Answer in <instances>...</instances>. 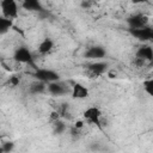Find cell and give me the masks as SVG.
Masks as SVG:
<instances>
[{
  "label": "cell",
  "mask_w": 153,
  "mask_h": 153,
  "mask_svg": "<svg viewBox=\"0 0 153 153\" xmlns=\"http://www.w3.org/2000/svg\"><path fill=\"white\" fill-rule=\"evenodd\" d=\"M0 8L2 17L8 19H14L18 17V4L14 0H2L0 1Z\"/></svg>",
  "instance_id": "cell-3"
},
{
  "label": "cell",
  "mask_w": 153,
  "mask_h": 153,
  "mask_svg": "<svg viewBox=\"0 0 153 153\" xmlns=\"http://www.w3.org/2000/svg\"><path fill=\"white\" fill-rule=\"evenodd\" d=\"M143 90L147 94H149L151 97H153V78L151 79H147L143 81Z\"/></svg>",
  "instance_id": "cell-16"
},
{
  "label": "cell",
  "mask_w": 153,
  "mask_h": 153,
  "mask_svg": "<svg viewBox=\"0 0 153 153\" xmlns=\"http://www.w3.org/2000/svg\"><path fill=\"white\" fill-rule=\"evenodd\" d=\"M33 76L36 78V80L45 82L47 85L50 84V82L60 80L59 73L55 72L54 69H50V68H37L33 72Z\"/></svg>",
  "instance_id": "cell-1"
},
{
  "label": "cell",
  "mask_w": 153,
  "mask_h": 153,
  "mask_svg": "<svg viewBox=\"0 0 153 153\" xmlns=\"http://www.w3.org/2000/svg\"><path fill=\"white\" fill-rule=\"evenodd\" d=\"M47 87H48V85L45 82H42V81L36 80V81L31 82V85L29 87V91L32 94H41V93H43V92L47 91Z\"/></svg>",
  "instance_id": "cell-14"
},
{
  "label": "cell",
  "mask_w": 153,
  "mask_h": 153,
  "mask_svg": "<svg viewBox=\"0 0 153 153\" xmlns=\"http://www.w3.org/2000/svg\"><path fill=\"white\" fill-rule=\"evenodd\" d=\"M82 127H84V123H82L81 121H79V122H76V123H75V126H74V128H76V129H79V130H80V129H81Z\"/></svg>",
  "instance_id": "cell-20"
},
{
  "label": "cell",
  "mask_w": 153,
  "mask_h": 153,
  "mask_svg": "<svg viewBox=\"0 0 153 153\" xmlns=\"http://www.w3.org/2000/svg\"><path fill=\"white\" fill-rule=\"evenodd\" d=\"M127 24L130 30L141 29V27H145L148 25V17L143 13H135V14H131L130 17H128Z\"/></svg>",
  "instance_id": "cell-4"
},
{
  "label": "cell",
  "mask_w": 153,
  "mask_h": 153,
  "mask_svg": "<svg viewBox=\"0 0 153 153\" xmlns=\"http://www.w3.org/2000/svg\"><path fill=\"white\" fill-rule=\"evenodd\" d=\"M66 130V126L62 121H59L56 120L55 123H54V134H57V135H61L63 131Z\"/></svg>",
  "instance_id": "cell-17"
},
{
  "label": "cell",
  "mask_w": 153,
  "mask_h": 153,
  "mask_svg": "<svg viewBox=\"0 0 153 153\" xmlns=\"http://www.w3.org/2000/svg\"><path fill=\"white\" fill-rule=\"evenodd\" d=\"M53 48H54V41L51 38H49V37H47V38H44L38 44V53L42 54V55H44V54L50 53L53 50Z\"/></svg>",
  "instance_id": "cell-12"
},
{
  "label": "cell",
  "mask_w": 153,
  "mask_h": 153,
  "mask_svg": "<svg viewBox=\"0 0 153 153\" xmlns=\"http://www.w3.org/2000/svg\"><path fill=\"white\" fill-rule=\"evenodd\" d=\"M13 25V22L12 19H8V18H5V17H0V33L1 35H5L7 31H10V29L12 27Z\"/></svg>",
  "instance_id": "cell-15"
},
{
  "label": "cell",
  "mask_w": 153,
  "mask_h": 153,
  "mask_svg": "<svg viewBox=\"0 0 153 153\" xmlns=\"http://www.w3.org/2000/svg\"><path fill=\"white\" fill-rule=\"evenodd\" d=\"M8 82H10L12 86H17V85L19 84V78H18V76H11L10 80H8Z\"/></svg>",
  "instance_id": "cell-19"
},
{
  "label": "cell",
  "mask_w": 153,
  "mask_h": 153,
  "mask_svg": "<svg viewBox=\"0 0 153 153\" xmlns=\"http://www.w3.org/2000/svg\"><path fill=\"white\" fill-rule=\"evenodd\" d=\"M105 55H106V50L100 45L90 47L85 51V57L88 60H94V61H102V59H104Z\"/></svg>",
  "instance_id": "cell-8"
},
{
  "label": "cell",
  "mask_w": 153,
  "mask_h": 153,
  "mask_svg": "<svg viewBox=\"0 0 153 153\" xmlns=\"http://www.w3.org/2000/svg\"><path fill=\"white\" fill-rule=\"evenodd\" d=\"M129 32L137 39L140 41H153V27L152 26H145L141 29H135V30H130Z\"/></svg>",
  "instance_id": "cell-9"
},
{
  "label": "cell",
  "mask_w": 153,
  "mask_h": 153,
  "mask_svg": "<svg viewBox=\"0 0 153 153\" xmlns=\"http://www.w3.org/2000/svg\"><path fill=\"white\" fill-rule=\"evenodd\" d=\"M135 57L141 59L145 62H152L153 61V48L151 45H147V44L139 47V49L136 50Z\"/></svg>",
  "instance_id": "cell-10"
},
{
  "label": "cell",
  "mask_w": 153,
  "mask_h": 153,
  "mask_svg": "<svg viewBox=\"0 0 153 153\" xmlns=\"http://www.w3.org/2000/svg\"><path fill=\"white\" fill-rule=\"evenodd\" d=\"M109 63L104 62V61H93L91 63L87 65V72L90 75L92 76H99L103 75L106 71H108Z\"/></svg>",
  "instance_id": "cell-6"
},
{
  "label": "cell",
  "mask_w": 153,
  "mask_h": 153,
  "mask_svg": "<svg viewBox=\"0 0 153 153\" xmlns=\"http://www.w3.org/2000/svg\"><path fill=\"white\" fill-rule=\"evenodd\" d=\"M13 60L17 62V63H26V65H30L32 66L35 69H37L38 67L35 66L33 63V56H32V53L29 50V48L26 47H18L14 53H13Z\"/></svg>",
  "instance_id": "cell-2"
},
{
  "label": "cell",
  "mask_w": 153,
  "mask_h": 153,
  "mask_svg": "<svg viewBox=\"0 0 153 153\" xmlns=\"http://www.w3.org/2000/svg\"><path fill=\"white\" fill-rule=\"evenodd\" d=\"M152 22H153V18H152Z\"/></svg>",
  "instance_id": "cell-21"
},
{
  "label": "cell",
  "mask_w": 153,
  "mask_h": 153,
  "mask_svg": "<svg viewBox=\"0 0 153 153\" xmlns=\"http://www.w3.org/2000/svg\"><path fill=\"white\" fill-rule=\"evenodd\" d=\"M72 97L73 98H76V99H82V98H86L88 96V90L82 85V84H79V82H74L73 86H72Z\"/></svg>",
  "instance_id": "cell-11"
},
{
  "label": "cell",
  "mask_w": 153,
  "mask_h": 153,
  "mask_svg": "<svg viewBox=\"0 0 153 153\" xmlns=\"http://www.w3.org/2000/svg\"><path fill=\"white\" fill-rule=\"evenodd\" d=\"M22 6L24 10H27V11H36V12L43 11L42 4L37 0H25L22 2Z\"/></svg>",
  "instance_id": "cell-13"
},
{
  "label": "cell",
  "mask_w": 153,
  "mask_h": 153,
  "mask_svg": "<svg viewBox=\"0 0 153 153\" xmlns=\"http://www.w3.org/2000/svg\"><path fill=\"white\" fill-rule=\"evenodd\" d=\"M14 149V142L13 141H5L1 145V152L2 153H11Z\"/></svg>",
  "instance_id": "cell-18"
},
{
  "label": "cell",
  "mask_w": 153,
  "mask_h": 153,
  "mask_svg": "<svg viewBox=\"0 0 153 153\" xmlns=\"http://www.w3.org/2000/svg\"><path fill=\"white\" fill-rule=\"evenodd\" d=\"M47 91L53 96H63L66 93H72V87L69 88V86L65 81L59 80V81L48 84Z\"/></svg>",
  "instance_id": "cell-5"
},
{
  "label": "cell",
  "mask_w": 153,
  "mask_h": 153,
  "mask_svg": "<svg viewBox=\"0 0 153 153\" xmlns=\"http://www.w3.org/2000/svg\"><path fill=\"white\" fill-rule=\"evenodd\" d=\"M84 118L96 126H100V120H102V111L97 106H90L84 111Z\"/></svg>",
  "instance_id": "cell-7"
}]
</instances>
